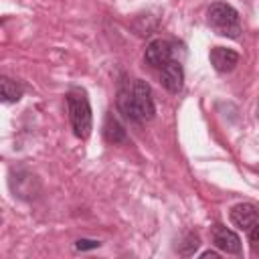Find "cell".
Listing matches in <instances>:
<instances>
[{
  "instance_id": "obj_1",
  "label": "cell",
  "mask_w": 259,
  "mask_h": 259,
  "mask_svg": "<svg viewBox=\"0 0 259 259\" xmlns=\"http://www.w3.org/2000/svg\"><path fill=\"white\" fill-rule=\"evenodd\" d=\"M117 109L132 121H148L156 113L152 89L142 79L127 81L117 93Z\"/></svg>"
},
{
  "instance_id": "obj_2",
  "label": "cell",
  "mask_w": 259,
  "mask_h": 259,
  "mask_svg": "<svg viewBox=\"0 0 259 259\" xmlns=\"http://www.w3.org/2000/svg\"><path fill=\"white\" fill-rule=\"evenodd\" d=\"M206 22L221 36L237 38L241 34L239 12L231 4H227V2H214V4H210V8L206 10Z\"/></svg>"
},
{
  "instance_id": "obj_3",
  "label": "cell",
  "mask_w": 259,
  "mask_h": 259,
  "mask_svg": "<svg viewBox=\"0 0 259 259\" xmlns=\"http://www.w3.org/2000/svg\"><path fill=\"white\" fill-rule=\"evenodd\" d=\"M67 109H69V119L73 125V132L77 138L85 140L91 134V105L87 95L81 89H71L67 93Z\"/></svg>"
},
{
  "instance_id": "obj_4",
  "label": "cell",
  "mask_w": 259,
  "mask_h": 259,
  "mask_svg": "<svg viewBox=\"0 0 259 259\" xmlns=\"http://www.w3.org/2000/svg\"><path fill=\"white\" fill-rule=\"evenodd\" d=\"M231 223L241 231H251L259 223V208L251 202H239L229 212Z\"/></svg>"
},
{
  "instance_id": "obj_5",
  "label": "cell",
  "mask_w": 259,
  "mask_h": 259,
  "mask_svg": "<svg viewBox=\"0 0 259 259\" xmlns=\"http://www.w3.org/2000/svg\"><path fill=\"white\" fill-rule=\"evenodd\" d=\"M210 237H212V243L217 249H221L223 253H241V239L235 231L223 227V225H214L212 231H210Z\"/></svg>"
},
{
  "instance_id": "obj_6",
  "label": "cell",
  "mask_w": 259,
  "mask_h": 259,
  "mask_svg": "<svg viewBox=\"0 0 259 259\" xmlns=\"http://www.w3.org/2000/svg\"><path fill=\"white\" fill-rule=\"evenodd\" d=\"M146 61H148V65H152V67H164L166 63H170L172 61V45L168 42V40H164V38H154L148 47H146Z\"/></svg>"
},
{
  "instance_id": "obj_7",
  "label": "cell",
  "mask_w": 259,
  "mask_h": 259,
  "mask_svg": "<svg viewBox=\"0 0 259 259\" xmlns=\"http://www.w3.org/2000/svg\"><path fill=\"white\" fill-rule=\"evenodd\" d=\"M160 79H162V85H164L170 93H178V91L182 89V85H184V69H182V65H180L178 61L166 63V65L162 67Z\"/></svg>"
},
{
  "instance_id": "obj_8",
  "label": "cell",
  "mask_w": 259,
  "mask_h": 259,
  "mask_svg": "<svg viewBox=\"0 0 259 259\" xmlns=\"http://www.w3.org/2000/svg\"><path fill=\"white\" fill-rule=\"evenodd\" d=\"M210 63L219 73H231L237 63H239V55L233 49H225V47H214L210 51Z\"/></svg>"
},
{
  "instance_id": "obj_9",
  "label": "cell",
  "mask_w": 259,
  "mask_h": 259,
  "mask_svg": "<svg viewBox=\"0 0 259 259\" xmlns=\"http://www.w3.org/2000/svg\"><path fill=\"white\" fill-rule=\"evenodd\" d=\"M103 134H105V140H107V142H111V144H119V142H123V140H125V130H123V125H121V123H119L111 113L105 117Z\"/></svg>"
},
{
  "instance_id": "obj_10",
  "label": "cell",
  "mask_w": 259,
  "mask_h": 259,
  "mask_svg": "<svg viewBox=\"0 0 259 259\" xmlns=\"http://www.w3.org/2000/svg\"><path fill=\"white\" fill-rule=\"evenodd\" d=\"M0 95H2L4 103H14V101H18L22 97V87L16 85L12 79L2 77L0 79Z\"/></svg>"
},
{
  "instance_id": "obj_11",
  "label": "cell",
  "mask_w": 259,
  "mask_h": 259,
  "mask_svg": "<svg viewBox=\"0 0 259 259\" xmlns=\"http://www.w3.org/2000/svg\"><path fill=\"white\" fill-rule=\"evenodd\" d=\"M198 237L194 235V233H190L188 237H186V241H184V245L180 247V253L182 255H194V251L198 249Z\"/></svg>"
},
{
  "instance_id": "obj_12",
  "label": "cell",
  "mask_w": 259,
  "mask_h": 259,
  "mask_svg": "<svg viewBox=\"0 0 259 259\" xmlns=\"http://www.w3.org/2000/svg\"><path fill=\"white\" fill-rule=\"evenodd\" d=\"M101 243L99 241H95V239H79L77 243H75V249H79V251H89V249H97Z\"/></svg>"
},
{
  "instance_id": "obj_13",
  "label": "cell",
  "mask_w": 259,
  "mask_h": 259,
  "mask_svg": "<svg viewBox=\"0 0 259 259\" xmlns=\"http://www.w3.org/2000/svg\"><path fill=\"white\" fill-rule=\"evenodd\" d=\"M249 243H251L253 253H259V223L249 231Z\"/></svg>"
},
{
  "instance_id": "obj_14",
  "label": "cell",
  "mask_w": 259,
  "mask_h": 259,
  "mask_svg": "<svg viewBox=\"0 0 259 259\" xmlns=\"http://www.w3.org/2000/svg\"><path fill=\"white\" fill-rule=\"evenodd\" d=\"M200 257H202V259H208V257H219V253H217V251H210V249H208V251L200 253Z\"/></svg>"
}]
</instances>
